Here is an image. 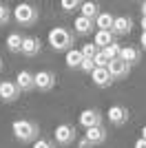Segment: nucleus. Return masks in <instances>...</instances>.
Returning <instances> with one entry per match:
<instances>
[{"label":"nucleus","instance_id":"1","mask_svg":"<svg viewBox=\"0 0 146 148\" xmlns=\"http://www.w3.org/2000/svg\"><path fill=\"white\" fill-rule=\"evenodd\" d=\"M13 137L22 144H33L40 139V126H38L33 119H16L11 124Z\"/></svg>","mask_w":146,"mask_h":148},{"label":"nucleus","instance_id":"2","mask_svg":"<svg viewBox=\"0 0 146 148\" xmlns=\"http://www.w3.org/2000/svg\"><path fill=\"white\" fill-rule=\"evenodd\" d=\"M73 33L67 29V27H53L49 31V44L53 51H69L73 49Z\"/></svg>","mask_w":146,"mask_h":148},{"label":"nucleus","instance_id":"3","mask_svg":"<svg viewBox=\"0 0 146 148\" xmlns=\"http://www.w3.org/2000/svg\"><path fill=\"white\" fill-rule=\"evenodd\" d=\"M13 18L20 27H33L40 18V9L31 2H20L16 9H13Z\"/></svg>","mask_w":146,"mask_h":148},{"label":"nucleus","instance_id":"4","mask_svg":"<svg viewBox=\"0 0 146 148\" xmlns=\"http://www.w3.org/2000/svg\"><path fill=\"white\" fill-rule=\"evenodd\" d=\"M75 128H73V124H60L58 128H55V144L58 146H71L75 142Z\"/></svg>","mask_w":146,"mask_h":148},{"label":"nucleus","instance_id":"5","mask_svg":"<svg viewBox=\"0 0 146 148\" xmlns=\"http://www.w3.org/2000/svg\"><path fill=\"white\" fill-rule=\"evenodd\" d=\"M18 97H20V88H18L16 82H11V80L0 82V99H2V102L11 104V102H16Z\"/></svg>","mask_w":146,"mask_h":148},{"label":"nucleus","instance_id":"6","mask_svg":"<svg viewBox=\"0 0 146 148\" xmlns=\"http://www.w3.org/2000/svg\"><path fill=\"white\" fill-rule=\"evenodd\" d=\"M109 73H111V77H113V82H117V80H126L128 77V73H131V66H128L124 60H111L109 62Z\"/></svg>","mask_w":146,"mask_h":148},{"label":"nucleus","instance_id":"7","mask_svg":"<svg viewBox=\"0 0 146 148\" xmlns=\"http://www.w3.org/2000/svg\"><path fill=\"white\" fill-rule=\"evenodd\" d=\"M102 119L104 115L97 108H86V111L80 113V124L84 126V128H93V126H102Z\"/></svg>","mask_w":146,"mask_h":148},{"label":"nucleus","instance_id":"8","mask_svg":"<svg viewBox=\"0 0 146 148\" xmlns=\"http://www.w3.org/2000/svg\"><path fill=\"white\" fill-rule=\"evenodd\" d=\"M55 86V73L53 71H38L36 73V88L42 93H49Z\"/></svg>","mask_w":146,"mask_h":148},{"label":"nucleus","instance_id":"9","mask_svg":"<svg viewBox=\"0 0 146 148\" xmlns=\"http://www.w3.org/2000/svg\"><path fill=\"white\" fill-rule=\"evenodd\" d=\"M16 84H18L20 93H31L33 88H36V73L22 69V71L18 73V77H16Z\"/></svg>","mask_w":146,"mask_h":148},{"label":"nucleus","instance_id":"10","mask_svg":"<svg viewBox=\"0 0 146 148\" xmlns=\"http://www.w3.org/2000/svg\"><path fill=\"white\" fill-rule=\"evenodd\" d=\"M109 122L113 126H124L128 122V108L122 104H113L109 108Z\"/></svg>","mask_w":146,"mask_h":148},{"label":"nucleus","instance_id":"11","mask_svg":"<svg viewBox=\"0 0 146 148\" xmlns=\"http://www.w3.org/2000/svg\"><path fill=\"white\" fill-rule=\"evenodd\" d=\"M113 36H128L133 31V18L131 16H115V22H113Z\"/></svg>","mask_w":146,"mask_h":148},{"label":"nucleus","instance_id":"12","mask_svg":"<svg viewBox=\"0 0 146 148\" xmlns=\"http://www.w3.org/2000/svg\"><path fill=\"white\" fill-rule=\"evenodd\" d=\"M84 137L93 144V146H102V144L106 142V137H109V130L104 128V124L102 126H93V128H86Z\"/></svg>","mask_w":146,"mask_h":148},{"label":"nucleus","instance_id":"13","mask_svg":"<svg viewBox=\"0 0 146 148\" xmlns=\"http://www.w3.org/2000/svg\"><path fill=\"white\" fill-rule=\"evenodd\" d=\"M120 60H124L128 66H135V64L142 62V49H137V47H122Z\"/></svg>","mask_w":146,"mask_h":148},{"label":"nucleus","instance_id":"14","mask_svg":"<svg viewBox=\"0 0 146 148\" xmlns=\"http://www.w3.org/2000/svg\"><path fill=\"white\" fill-rule=\"evenodd\" d=\"M24 58H36L40 53V40L33 36H24L22 40V51H20Z\"/></svg>","mask_w":146,"mask_h":148},{"label":"nucleus","instance_id":"15","mask_svg":"<svg viewBox=\"0 0 146 148\" xmlns=\"http://www.w3.org/2000/svg\"><path fill=\"white\" fill-rule=\"evenodd\" d=\"M91 80H93V84L100 86V88H109L111 84H113V77H111L109 69H95L91 73Z\"/></svg>","mask_w":146,"mask_h":148},{"label":"nucleus","instance_id":"16","mask_svg":"<svg viewBox=\"0 0 146 148\" xmlns=\"http://www.w3.org/2000/svg\"><path fill=\"white\" fill-rule=\"evenodd\" d=\"M73 29H75L78 36H89V33L95 29V22L89 20V18H84V16H78V18L73 20Z\"/></svg>","mask_w":146,"mask_h":148},{"label":"nucleus","instance_id":"17","mask_svg":"<svg viewBox=\"0 0 146 148\" xmlns=\"http://www.w3.org/2000/svg\"><path fill=\"white\" fill-rule=\"evenodd\" d=\"M115 42V36H113V31H95V38H93V44H95L100 51H104L109 44Z\"/></svg>","mask_w":146,"mask_h":148},{"label":"nucleus","instance_id":"18","mask_svg":"<svg viewBox=\"0 0 146 148\" xmlns=\"http://www.w3.org/2000/svg\"><path fill=\"white\" fill-rule=\"evenodd\" d=\"M113 22H115V16H113L111 11H100V16L95 18L97 31H111L113 29Z\"/></svg>","mask_w":146,"mask_h":148},{"label":"nucleus","instance_id":"19","mask_svg":"<svg viewBox=\"0 0 146 148\" xmlns=\"http://www.w3.org/2000/svg\"><path fill=\"white\" fill-rule=\"evenodd\" d=\"M22 40H24V36H20L18 31H13V33L7 36L5 44H7V49L11 51V53H20V51H22Z\"/></svg>","mask_w":146,"mask_h":148},{"label":"nucleus","instance_id":"20","mask_svg":"<svg viewBox=\"0 0 146 148\" xmlns=\"http://www.w3.org/2000/svg\"><path fill=\"white\" fill-rule=\"evenodd\" d=\"M82 60H84V56H82V51H80V49H69L67 58H64V62H67L69 69H80Z\"/></svg>","mask_w":146,"mask_h":148},{"label":"nucleus","instance_id":"21","mask_svg":"<svg viewBox=\"0 0 146 148\" xmlns=\"http://www.w3.org/2000/svg\"><path fill=\"white\" fill-rule=\"evenodd\" d=\"M80 11H82L80 16H84V18H89V20L95 22V18L100 16V5H97V2H82Z\"/></svg>","mask_w":146,"mask_h":148},{"label":"nucleus","instance_id":"22","mask_svg":"<svg viewBox=\"0 0 146 148\" xmlns=\"http://www.w3.org/2000/svg\"><path fill=\"white\" fill-rule=\"evenodd\" d=\"M120 53H122V47H120L117 42L109 44V47L104 49V56L109 58V60H117V58H120Z\"/></svg>","mask_w":146,"mask_h":148},{"label":"nucleus","instance_id":"23","mask_svg":"<svg viewBox=\"0 0 146 148\" xmlns=\"http://www.w3.org/2000/svg\"><path fill=\"white\" fill-rule=\"evenodd\" d=\"M93 62H95V69H109V58L104 56V51H97L95 58H93Z\"/></svg>","mask_w":146,"mask_h":148},{"label":"nucleus","instance_id":"24","mask_svg":"<svg viewBox=\"0 0 146 148\" xmlns=\"http://www.w3.org/2000/svg\"><path fill=\"white\" fill-rule=\"evenodd\" d=\"M11 18V9L5 5V2H0V27H5Z\"/></svg>","mask_w":146,"mask_h":148},{"label":"nucleus","instance_id":"25","mask_svg":"<svg viewBox=\"0 0 146 148\" xmlns=\"http://www.w3.org/2000/svg\"><path fill=\"white\" fill-rule=\"evenodd\" d=\"M60 7L64 9V11H75V9L82 7V2H80V0H62Z\"/></svg>","mask_w":146,"mask_h":148},{"label":"nucleus","instance_id":"26","mask_svg":"<svg viewBox=\"0 0 146 148\" xmlns=\"http://www.w3.org/2000/svg\"><path fill=\"white\" fill-rule=\"evenodd\" d=\"M80 51H82V56H84V58H91V60H93V58H95V53H97L100 49H97L95 44H91V42H89V44H84V47H82Z\"/></svg>","mask_w":146,"mask_h":148},{"label":"nucleus","instance_id":"27","mask_svg":"<svg viewBox=\"0 0 146 148\" xmlns=\"http://www.w3.org/2000/svg\"><path fill=\"white\" fill-rule=\"evenodd\" d=\"M80 71H84V73L91 75L93 71H95V62H93L91 58H84V60H82V64H80Z\"/></svg>","mask_w":146,"mask_h":148},{"label":"nucleus","instance_id":"28","mask_svg":"<svg viewBox=\"0 0 146 148\" xmlns=\"http://www.w3.org/2000/svg\"><path fill=\"white\" fill-rule=\"evenodd\" d=\"M33 148H55V142L47 139V137H40L38 142H33Z\"/></svg>","mask_w":146,"mask_h":148},{"label":"nucleus","instance_id":"29","mask_svg":"<svg viewBox=\"0 0 146 148\" xmlns=\"http://www.w3.org/2000/svg\"><path fill=\"white\" fill-rule=\"evenodd\" d=\"M78 148H93V144L89 142L86 137H82V139H80V142H78Z\"/></svg>","mask_w":146,"mask_h":148},{"label":"nucleus","instance_id":"30","mask_svg":"<svg viewBox=\"0 0 146 148\" xmlns=\"http://www.w3.org/2000/svg\"><path fill=\"white\" fill-rule=\"evenodd\" d=\"M133 148H146V139H142V137H140V139L135 142V146H133Z\"/></svg>","mask_w":146,"mask_h":148},{"label":"nucleus","instance_id":"31","mask_svg":"<svg viewBox=\"0 0 146 148\" xmlns=\"http://www.w3.org/2000/svg\"><path fill=\"white\" fill-rule=\"evenodd\" d=\"M140 42H142V49L146 51V31H142V38H140Z\"/></svg>","mask_w":146,"mask_h":148},{"label":"nucleus","instance_id":"32","mask_svg":"<svg viewBox=\"0 0 146 148\" xmlns=\"http://www.w3.org/2000/svg\"><path fill=\"white\" fill-rule=\"evenodd\" d=\"M142 31H146V16H142Z\"/></svg>","mask_w":146,"mask_h":148},{"label":"nucleus","instance_id":"33","mask_svg":"<svg viewBox=\"0 0 146 148\" xmlns=\"http://www.w3.org/2000/svg\"><path fill=\"white\" fill-rule=\"evenodd\" d=\"M142 16H146V2H142Z\"/></svg>","mask_w":146,"mask_h":148},{"label":"nucleus","instance_id":"34","mask_svg":"<svg viewBox=\"0 0 146 148\" xmlns=\"http://www.w3.org/2000/svg\"><path fill=\"white\" fill-rule=\"evenodd\" d=\"M142 139H146V124H144V128H142Z\"/></svg>","mask_w":146,"mask_h":148},{"label":"nucleus","instance_id":"35","mask_svg":"<svg viewBox=\"0 0 146 148\" xmlns=\"http://www.w3.org/2000/svg\"><path fill=\"white\" fill-rule=\"evenodd\" d=\"M0 73H2V60H0Z\"/></svg>","mask_w":146,"mask_h":148}]
</instances>
